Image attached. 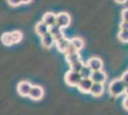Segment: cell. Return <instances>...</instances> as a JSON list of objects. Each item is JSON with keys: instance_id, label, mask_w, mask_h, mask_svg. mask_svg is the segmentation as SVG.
<instances>
[{"instance_id": "obj_8", "label": "cell", "mask_w": 128, "mask_h": 115, "mask_svg": "<svg viewBox=\"0 0 128 115\" xmlns=\"http://www.w3.org/2000/svg\"><path fill=\"white\" fill-rule=\"evenodd\" d=\"M86 65L88 66L92 71H98V70H102L103 62L100 58L94 57V58H91L87 60Z\"/></svg>"}, {"instance_id": "obj_25", "label": "cell", "mask_w": 128, "mask_h": 115, "mask_svg": "<svg viewBox=\"0 0 128 115\" xmlns=\"http://www.w3.org/2000/svg\"><path fill=\"white\" fill-rule=\"evenodd\" d=\"M122 107L128 111V96H125V98L122 101Z\"/></svg>"}, {"instance_id": "obj_28", "label": "cell", "mask_w": 128, "mask_h": 115, "mask_svg": "<svg viewBox=\"0 0 128 115\" xmlns=\"http://www.w3.org/2000/svg\"><path fill=\"white\" fill-rule=\"evenodd\" d=\"M22 4H29L32 2V0H21Z\"/></svg>"}, {"instance_id": "obj_4", "label": "cell", "mask_w": 128, "mask_h": 115, "mask_svg": "<svg viewBox=\"0 0 128 115\" xmlns=\"http://www.w3.org/2000/svg\"><path fill=\"white\" fill-rule=\"evenodd\" d=\"M70 23H71V17L69 16V14L62 12L56 15V25L61 29L69 27Z\"/></svg>"}, {"instance_id": "obj_3", "label": "cell", "mask_w": 128, "mask_h": 115, "mask_svg": "<svg viewBox=\"0 0 128 115\" xmlns=\"http://www.w3.org/2000/svg\"><path fill=\"white\" fill-rule=\"evenodd\" d=\"M80 80H81V76H80V72H75L70 69L65 73L64 81L69 86H72V87L76 86Z\"/></svg>"}, {"instance_id": "obj_24", "label": "cell", "mask_w": 128, "mask_h": 115, "mask_svg": "<svg viewBox=\"0 0 128 115\" xmlns=\"http://www.w3.org/2000/svg\"><path fill=\"white\" fill-rule=\"evenodd\" d=\"M120 30H126L128 31V21H122L120 24Z\"/></svg>"}, {"instance_id": "obj_16", "label": "cell", "mask_w": 128, "mask_h": 115, "mask_svg": "<svg viewBox=\"0 0 128 115\" xmlns=\"http://www.w3.org/2000/svg\"><path fill=\"white\" fill-rule=\"evenodd\" d=\"M65 60L67 61V63L71 65L73 63H75L76 61L81 60L80 55L78 54V52H74V53H69V54H66L65 56Z\"/></svg>"}, {"instance_id": "obj_15", "label": "cell", "mask_w": 128, "mask_h": 115, "mask_svg": "<svg viewBox=\"0 0 128 115\" xmlns=\"http://www.w3.org/2000/svg\"><path fill=\"white\" fill-rule=\"evenodd\" d=\"M49 32V26H47L44 22L41 20L40 22H38L36 25V33L38 34L39 37H42L43 35H45L46 33Z\"/></svg>"}, {"instance_id": "obj_6", "label": "cell", "mask_w": 128, "mask_h": 115, "mask_svg": "<svg viewBox=\"0 0 128 115\" xmlns=\"http://www.w3.org/2000/svg\"><path fill=\"white\" fill-rule=\"evenodd\" d=\"M92 84H93V81L91 80V78H81L76 87L82 93H89Z\"/></svg>"}, {"instance_id": "obj_9", "label": "cell", "mask_w": 128, "mask_h": 115, "mask_svg": "<svg viewBox=\"0 0 128 115\" xmlns=\"http://www.w3.org/2000/svg\"><path fill=\"white\" fill-rule=\"evenodd\" d=\"M91 80L93 82H98V83H104L107 80V74L102 70L93 71L91 74Z\"/></svg>"}, {"instance_id": "obj_20", "label": "cell", "mask_w": 128, "mask_h": 115, "mask_svg": "<svg viewBox=\"0 0 128 115\" xmlns=\"http://www.w3.org/2000/svg\"><path fill=\"white\" fill-rule=\"evenodd\" d=\"M118 38L122 42H128V31L120 30L118 34Z\"/></svg>"}, {"instance_id": "obj_26", "label": "cell", "mask_w": 128, "mask_h": 115, "mask_svg": "<svg viewBox=\"0 0 128 115\" xmlns=\"http://www.w3.org/2000/svg\"><path fill=\"white\" fill-rule=\"evenodd\" d=\"M74 52H78V50L76 49L75 47L72 45V44H70V46L68 47V49H67V51H66V53L65 54H69V53H74Z\"/></svg>"}, {"instance_id": "obj_22", "label": "cell", "mask_w": 128, "mask_h": 115, "mask_svg": "<svg viewBox=\"0 0 128 115\" xmlns=\"http://www.w3.org/2000/svg\"><path fill=\"white\" fill-rule=\"evenodd\" d=\"M122 19L123 21H128V8L123 9L122 12Z\"/></svg>"}, {"instance_id": "obj_5", "label": "cell", "mask_w": 128, "mask_h": 115, "mask_svg": "<svg viewBox=\"0 0 128 115\" xmlns=\"http://www.w3.org/2000/svg\"><path fill=\"white\" fill-rule=\"evenodd\" d=\"M31 87H32L31 82H27V81H21V82H18V84L16 86V90L20 96L27 97V96H29Z\"/></svg>"}, {"instance_id": "obj_23", "label": "cell", "mask_w": 128, "mask_h": 115, "mask_svg": "<svg viewBox=\"0 0 128 115\" xmlns=\"http://www.w3.org/2000/svg\"><path fill=\"white\" fill-rule=\"evenodd\" d=\"M120 79H122V81L123 82V83H124L126 86H128V71L124 72Z\"/></svg>"}, {"instance_id": "obj_14", "label": "cell", "mask_w": 128, "mask_h": 115, "mask_svg": "<svg viewBox=\"0 0 128 115\" xmlns=\"http://www.w3.org/2000/svg\"><path fill=\"white\" fill-rule=\"evenodd\" d=\"M41 43H42L43 47H45L46 49H50L53 47L54 43V39L53 36L51 34L46 33L41 37Z\"/></svg>"}, {"instance_id": "obj_19", "label": "cell", "mask_w": 128, "mask_h": 115, "mask_svg": "<svg viewBox=\"0 0 128 115\" xmlns=\"http://www.w3.org/2000/svg\"><path fill=\"white\" fill-rule=\"evenodd\" d=\"M83 65H84V62L80 60H78V61L75 62V63L71 64V65H70V69L75 72H80V70H81V68L83 67Z\"/></svg>"}, {"instance_id": "obj_12", "label": "cell", "mask_w": 128, "mask_h": 115, "mask_svg": "<svg viewBox=\"0 0 128 115\" xmlns=\"http://www.w3.org/2000/svg\"><path fill=\"white\" fill-rule=\"evenodd\" d=\"M49 33L53 36L54 39V42H56V40H58V39L65 37L63 32H62V29L59 27V26H58L56 24L54 25V26L49 27Z\"/></svg>"}, {"instance_id": "obj_1", "label": "cell", "mask_w": 128, "mask_h": 115, "mask_svg": "<svg viewBox=\"0 0 128 115\" xmlns=\"http://www.w3.org/2000/svg\"><path fill=\"white\" fill-rule=\"evenodd\" d=\"M23 38V34L20 31H12L10 33H4L1 36V42L6 46H12V44L19 43Z\"/></svg>"}, {"instance_id": "obj_2", "label": "cell", "mask_w": 128, "mask_h": 115, "mask_svg": "<svg viewBox=\"0 0 128 115\" xmlns=\"http://www.w3.org/2000/svg\"><path fill=\"white\" fill-rule=\"evenodd\" d=\"M126 85L123 83L122 79H115L109 83L108 91L112 97H118L124 93Z\"/></svg>"}, {"instance_id": "obj_29", "label": "cell", "mask_w": 128, "mask_h": 115, "mask_svg": "<svg viewBox=\"0 0 128 115\" xmlns=\"http://www.w3.org/2000/svg\"><path fill=\"white\" fill-rule=\"evenodd\" d=\"M124 94H125L126 96H128V86H126V87H125V90H124Z\"/></svg>"}, {"instance_id": "obj_7", "label": "cell", "mask_w": 128, "mask_h": 115, "mask_svg": "<svg viewBox=\"0 0 128 115\" xmlns=\"http://www.w3.org/2000/svg\"><path fill=\"white\" fill-rule=\"evenodd\" d=\"M44 96V89L39 85H32L29 97L34 101H39Z\"/></svg>"}, {"instance_id": "obj_13", "label": "cell", "mask_w": 128, "mask_h": 115, "mask_svg": "<svg viewBox=\"0 0 128 115\" xmlns=\"http://www.w3.org/2000/svg\"><path fill=\"white\" fill-rule=\"evenodd\" d=\"M42 21L49 27L54 26L56 24V15H54V13H51V12H48L43 15Z\"/></svg>"}, {"instance_id": "obj_21", "label": "cell", "mask_w": 128, "mask_h": 115, "mask_svg": "<svg viewBox=\"0 0 128 115\" xmlns=\"http://www.w3.org/2000/svg\"><path fill=\"white\" fill-rule=\"evenodd\" d=\"M7 2L9 5L12 6V7H17L22 4L21 0H7Z\"/></svg>"}, {"instance_id": "obj_17", "label": "cell", "mask_w": 128, "mask_h": 115, "mask_svg": "<svg viewBox=\"0 0 128 115\" xmlns=\"http://www.w3.org/2000/svg\"><path fill=\"white\" fill-rule=\"evenodd\" d=\"M71 41V44L75 47L78 51H80L84 47V41L81 38H78V37H76V38H73L72 39H70Z\"/></svg>"}, {"instance_id": "obj_10", "label": "cell", "mask_w": 128, "mask_h": 115, "mask_svg": "<svg viewBox=\"0 0 128 115\" xmlns=\"http://www.w3.org/2000/svg\"><path fill=\"white\" fill-rule=\"evenodd\" d=\"M54 43H56V49L58 50L60 53H66L68 47H69L70 44H71V41H70L69 38L64 37V38L56 40Z\"/></svg>"}, {"instance_id": "obj_27", "label": "cell", "mask_w": 128, "mask_h": 115, "mask_svg": "<svg viewBox=\"0 0 128 115\" xmlns=\"http://www.w3.org/2000/svg\"><path fill=\"white\" fill-rule=\"evenodd\" d=\"M115 2H117L118 4H124L127 2V0H115Z\"/></svg>"}, {"instance_id": "obj_18", "label": "cell", "mask_w": 128, "mask_h": 115, "mask_svg": "<svg viewBox=\"0 0 128 115\" xmlns=\"http://www.w3.org/2000/svg\"><path fill=\"white\" fill-rule=\"evenodd\" d=\"M92 72L93 71L91 70L90 68L86 65V64H84L83 67L81 68V70L80 71V76H81V78H90Z\"/></svg>"}, {"instance_id": "obj_11", "label": "cell", "mask_w": 128, "mask_h": 115, "mask_svg": "<svg viewBox=\"0 0 128 115\" xmlns=\"http://www.w3.org/2000/svg\"><path fill=\"white\" fill-rule=\"evenodd\" d=\"M104 92V85L103 83H98V82H93L91 86L90 92L89 93L94 96V97H100Z\"/></svg>"}]
</instances>
